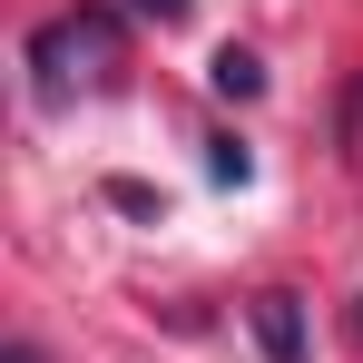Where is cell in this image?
I'll use <instances>...</instances> for the list:
<instances>
[{"label": "cell", "instance_id": "1", "mask_svg": "<svg viewBox=\"0 0 363 363\" xmlns=\"http://www.w3.org/2000/svg\"><path fill=\"white\" fill-rule=\"evenodd\" d=\"M30 69H40V99H50V108L108 89V69H118V20H108V10H69V20H50V30L30 40Z\"/></svg>", "mask_w": 363, "mask_h": 363}, {"label": "cell", "instance_id": "2", "mask_svg": "<svg viewBox=\"0 0 363 363\" xmlns=\"http://www.w3.org/2000/svg\"><path fill=\"white\" fill-rule=\"evenodd\" d=\"M255 344H265V363H304V304L295 295H255Z\"/></svg>", "mask_w": 363, "mask_h": 363}, {"label": "cell", "instance_id": "3", "mask_svg": "<svg viewBox=\"0 0 363 363\" xmlns=\"http://www.w3.org/2000/svg\"><path fill=\"white\" fill-rule=\"evenodd\" d=\"M206 79H216V99H255V89H265L255 50H216V69H206Z\"/></svg>", "mask_w": 363, "mask_h": 363}, {"label": "cell", "instance_id": "4", "mask_svg": "<svg viewBox=\"0 0 363 363\" xmlns=\"http://www.w3.org/2000/svg\"><path fill=\"white\" fill-rule=\"evenodd\" d=\"M245 167H255V157H245V138H216V177H226V186H245Z\"/></svg>", "mask_w": 363, "mask_h": 363}, {"label": "cell", "instance_id": "5", "mask_svg": "<svg viewBox=\"0 0 363 363\" xmlns=\"http://www.w3.org/2000/svg\"><path fill=\"white\" fill-rule=\"evenodd\" d=\"M138 10H147V20H186V0H138Z\"/></svg>", "mask_w": 363, "mask_h": 363}, {"label": "cell", "instance_id": "6", "mask_svg": "<svg viewBox=\"0 0 363 363\" xmlns=\"http://www.w3.org/2000/svg\"><path fill=\"white\" fill-rule=\"evenodd\" d=\"M0 363H40V354H30V344H10V354H0Z\"/></svg>", "mask_w": 363, "mask_h": 363}, {"label": "cell", "instance_id": "7", "mask_svg": "<svg viewBox=\"0 0 363 363\" xmlns=\"http://www.w3.org/2000/svg\"><path fill=\"white\" fill-rule=\"evenodd\" d=\"M354 324H363V304H354Z\"/></svg>", "mask_w": 363, "mask_h": 363}]
</instances>
